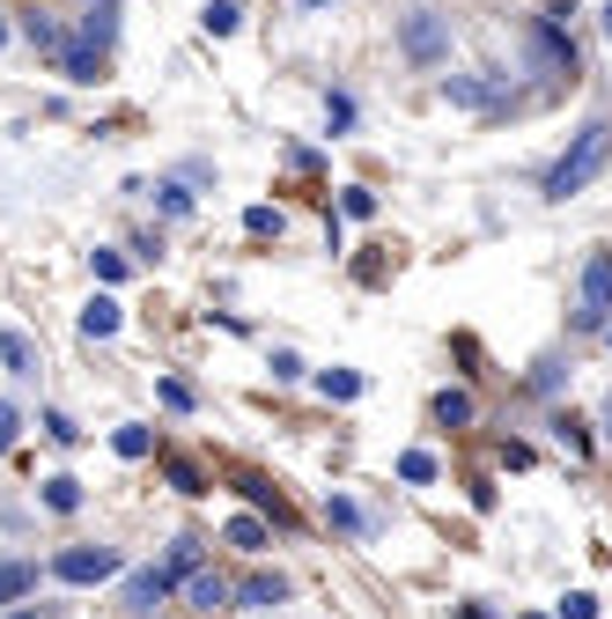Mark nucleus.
<instances>
[{"mask_svg":"<svg viewBox=\"0 0 612 619\" xmlns=\"http://www.w3.org/2000/svg\"><path fill=\"white\" fill-rule=\"evenodd\" d=\"M0 362H8L15 376H37V347H30L15 324H0Z\"/></svg>","mask_w":612,"mask_h":619,"instance_id":"9b49d317","label":"nucleus"},{"mask_svg":"<svg viewBox=\"0 0 612 619\" xmlns=\"http://www.w3.org/2000/svg\"><path fill=\"white\" fill-rule=\"evenodd\" d=\"M295 376H303V354L281 347V354H273V384H295Z\"/></svg>","mask_w":612,"mask_h":619,"instance_id":"7c9ffc66","label":"nucleus"},{"mask_svg":"<svg viewBox=\"0 0 612 619\" xmlns=\"http://www.w3.org/2000/svg\"><path fill=\"white\" fill-rule=\"evenodd\" d=\"M295 8H310V15H318V8H332V0H295Z\"/></svg>","mask_w":612,"mask_h":619,"instance_id":"e433bc0d","label":"nucleus"},{"mask_svg":"<svg viewBox=\"0 0 612 619\" xmlns=\"http://www.w3.org/2000/svg\"><path fill=\"white\" fill-rule=\"evenodd\" d=\"M398 479H406V487H428V479H436V457H428V450H406V457H398Z\"/></svg>","mask_w":612,"mask_h":619,"instance_id":"412c9836","label":"nucleus"},{"mask_svg":"<svg viewBox=\"0 0 612 619\" xmlns=\"http://www.w3.org/2000/svg\"><path fill=\"white\" fill-rule=\"evenodd\" d=\"M436 421H442V428H472V391L442 384V391H436Z\"/></svg>","mask_w":612,"mask_h":619,"instance_id":"2eb2a0df","label":"nucleus"},{"mask_svg":"<svg viewBox=\"0 0 612 619\" xmlns=\"http://www.w3.org/2000/svg\"><path fill=\"white\" fill-rule=\"evenodd\" d=\"M199 23H207V37H229V30H237V0H207Z\"/></svg>","mask_w":612,"mask_h":619,"instance_id":"aec40b11","label":"nucleus"},{"mask_svg":"<svg viewBox=\"0 0 612 619\" xmlns=\"http://www.w3.org/2000/svg\"><path fill=\"white\" fill-rule=\"evenodd\" d=\"M325 119H332V133H347V125H354V103L332 97V103H325Z\"/></svg>","mask_w":612,"mask_h":619,"instance_id":"473e14b6","label":"nucleus"},{"mask_svg":"<svg viewBox=\"0 0 612 619\" xmlns=\"http://www.w3.org/2000/svg\"><path fill=\"white\" fill-rule=\"evenodd\" d=\"M598 23H605V37H612V0H605V15H598Z\"/></svg>","mask_w":612,"mask_h":619,"instance_id":"4c0bfd02","label":"nucleus"},{"mask_svg":"<svg viewBox=\"0 0 612 619\" xmlns=\"http://www.w3.org/2000/svg\"><path fill=\"white\" fill-rule=\"evenodd\" d=\"M15 428H23V421H15V406H8V398H0V450L15 443Z\"/></svg>","mask_w":612,"mask_h":619,"instance_id":"f704fd0d","label":"nucleus"},{"mask_svg":"<svg viewBox=\"0 0 612 619\" xmlns=\"http://www.w3.org/2000/svg\"><path fill=\"white\" fill-rule=\"evenodd\" d=\"M318 391L332 398V406H354V398H362V376H354V369H325V376H318Z\"/></svg>","mask_w":612,"mask_h":619,"instance_id":"dca6fc26","label":"nucleus"},{"mask_svg":"<svg viewBox=\"0 0 612 619\" xmlns=\"http://www.w3.org/2000/svg\"><path fill=\"white\" fill-rule=\"evenodd\" d=\"M119 332V296H89V310H81V340H111Z\"/></svg>","mask_w":612,"mask_h":619,"instance_id":"9d476101","label":"nucleus"},{"mask_svg":"<svg viewBox=\"0 0 612 619\" xmlns=\"http://www.w3.org/2000/svg\"><path fill=\"white\" fill-rule=\"evenodd\" d=\"M273 605H288V575L281 568H259L237 583V612H273Z\"/></svg>","mask_w":612,"mask_h":619,"instance_id":"423d86ee","label":"nucleus"},{"mask_svg":"<svg viewBox=\"0 0 612 619\" xmlns=\"http://www.w3.org/2000/svg\"><path fill=\"white\" fill-rule=\"evenodd\" d=\"M221 539L237 545V553H266V545H273V531H266L259 517H229V531H221Z\"/></svg>","mask_w":612,"mask_h":619,"instance_id":"4468645a","label":"nucleus"},{"mask_svg":"<svg viewBox=\"0 0 612 619\" xmlns=\"http://www.w3.org/2000/svg\"><path fill=\"white\" fill-rule=\"evenodd\" d=\"M0 52H8V23H0Z\"/></svg>","mask_w":612,"mask_h":619,"instance_id":"a19ab883","label":"nucleus"},{"mask_svg":"<svg viewBox=\"0 0 612 619\" xmlns=\"http://www.w3.org/2000/svg\"><path fill=\"white\" fill-rule=\"evenodd\" d=\"M52 67H59L67 81H81V89H89V81H103V59H97V45H74V37H67L59 52H52Z\"/></svg>","mask_w":612,"mask_h":619,"instance_id":"6e6552de","label":"nucleus"},{"mask_svg":"<svg viewBox=\"0 0 612 619\" xmlns=\"http://www.w3.org/2000/svg\"><path fill=\"white\" fill-rule=\"evenodd\" d=\"M185 605H193V612H229V605H237V590H229L215 568H199V575H185Z\"/></svg>","mask_w":612,"mask_h":619,"instance_id":"0eeeda50","label":"nucleus"},{"mask_svg":"<svg viewBox=\"0 0 612 619\" xmlns=\"http://www.w3.org/2000/svg\"><path fill=\"white\" fill-rule=\"evenodd\" d=\"M8 619H45V612H8Z\"/></svg>","mask_w":612,"mask_h":619,"instance_id":"58836bf2","label":"nucleus"},{"mask_svg":"<svg viewBox=\"0 0 612 619\" xmlns=\"http://www.w3.org/2000/svg\"><path fill=\"white\" fill-rule=\"evenodd\" d=\"M398 52H406L414 67H442V59H450V15H442V8H406V15H398Z\"/></svg>","mask_w":612,"mask_h":619,"instance_id":"f03ea898","label":"nucleus"},{"mask_svg":"<svg viewBox=\"0 0 612 619\" xmlns=\"http://www.w3.org/2000/svg\"><path fill=\"white\" fill-rule=\"evenodd\" d=\"M171 597H177V575L171 568H133L125 575V619H163L171 612Z\"/></svg>","mask_w":612,"mask_h":619,"instance_id":"20e7f679","label":"nucleus"},{"mask_svg":"<svg viewBox=\"0 0 612 619\" xmlns=\"http://www.w3.org/2000/svg\"><path fill=\"white\" fill-rule=\"evenodd\" d=\"M30 45H37V52H59V45H67V30H59V23H52V15H30Z\"/></svg>","mask_w":612,"mask_h":619,"instance_id":"b1692460","label":"nucleus"},{"mask_svg":"<svg viewBox=\"0 0 612 619\" xmlns=\"http://www.w3.org/2000/svg\"><path fill=\"white\" fill-rule=\"evenodd\" d=\"M244 229H251V236H273V244H281V236H288V214H281V207H251Z\"/></svg>","mask_w":612,"mask_h":619,"instance_id":"a211bd4d","label":"nucleus"},{"mask_svg":"<svg viewBox=\"0 0 612 619\" xmlns=\"http://www.w3.org/2000/svg\"><path fill=\"white\" fill-rule=\"evenodd\" d=\"M171 487L177 495H207V472H199L193 457H171Z\"/></svg>","mask_w":612,"mask_h":619,"instance_id":"5701e85b","label":"nucleus"},{"mask_svg":"<svg viewBox=\"0 0 612 619\" xmlns=\"http://www.w3.org/2000/svg\"><path fill=\"white\" fill-rule=\"evenodd\" d=\"M125 561H119V545H67L59 561H52V575L59 583H111Z\"/></svg>","mask_w":612,"mask_h":619,"instance_id":"39448f33","label":"nucleus"},{"mask_svg":"<svg viewBox=\"0 0 612 619\" xmlns=\"http://www.w3.org/2000/svg\"><path fill=\"white\" fill-rule=\"evenodd\" d=\"M30 583H37V568H30V561H0V612H8V605H23Z\"/></svg>","mask_w":612,"mask_h":619,"instance_id":"f8f14e48","label":"nucleus"},{"mask_svg":"<svg viewBox=\"0 0 612 619\" xmlns=\"http://www.w3.org/2000/svg\"><path fill=\"white\" fill-rule=\"evenodd\" d=\"M605 435H612V398H605Z\"/></svg>","mask_w":612,"mask_h":619,"instance_id":"ea45409f","label":"nucleus"},{"mask_svg":"<svg viewBox=\"0 0 612 619\" xmlns=\"http://www.w3.org/2000/svg\"><path fill=\"white\" fill-rule=\"evenodd\" d=\"M554 428H561V450H568V457H590V435H583V421H576V413H561Z\"/></svg>","mask_w":612,"mask_h":619,"instance_id":"a878e982","label":"nucleus"},{"mask_svg":"<svg viewBox=\"0 0 612 619\" xmlns=\"http://www.w3.org/2000/svg\"><path fill=\"white\" fill-rule=\"evenodd\" d=\"M89 266H97V280H125V251H89Z\"/></svg>","mask_w":612,"mask_h":619,"instance_id":"c85d7f7f","label":"nucleus"},{"mask_svg":"<svg viewBox=\"0 0 612 619\" xmlns=\"http://www.w3.org/2000/svg\"><path fill=\"white\" fill-rule=\"evenodd\" d=\"M155 207H163V214H177V222H185V214H193V192H185V185H155Z\"/></svg>","mask_w":612,"mask_h":619,"instance_id":"bb28decb","label":"nucleus"},{"mask_svg":"<svg viewBox=\"0 0 612 619\" xmlns=\"http://www.w3.org/2000/svg\"><path fill=\"white\" fill-rule=\"evenodd\" d=\"M325 523H332V531H347V539H369V509L354 495H325Z\"/></svg>","mask_w":612,"mask_h":619,"instance_id":"1a4fd4ad","label":"nucleus"},{"mask_svg":"<svg viewBox=\"0 0 612 619\" xmlns=\"http://www.w3.org/2000/svg\"><path fill=\"white\" fill-rule=\"evenodd\" d=\"M45 509L52 517H74V509H81V479H74V472H52L45 479Z\"/></svg>","mask_w":612,"mask_h":619,"instance_id":"ddd939ff","label":"nucleus"},{"mask_svg":"<svg viewBox=\"0 0 612 619\" xmlns=\"http://www.w3.org/2000/svg\"><path fill=\"white\" fill-rule=\"evenodd\" d=\"M561 619H598V597H590V590H568L561 597Z\"/></svg>","mask_w":612,"mask_h":619,"instance_id":"c756f323","label":"nucleus"},{"mask_svg":"<svg viewBox=\"0 0 612 619\" xmlns=\"http://www.w3.org/2000/svg\"><path fill=\"white\" fill-rule=\"evenodd\" d=\"M340 214H354V222H369V214H376V192H362V185H347V192H340Z\"/></svg>","mask_w":612,"mask_h":619,"instance_id":"cd10ccee","label":"nucleus"},{"mask_svg":"<svg viewBox=\"0 0 612 619\" xmlns=\"http://www.w3.org/2000/svg\"><path fill=\"white\" fill-rule=\"evenodd\" d=\"M450 103H466V111H480V103H494V81H472V75H458L450 89H442Z\"/></svg>","mask_w":612,"mask_h":619,"instance_id":"f3484780","label":"nucleus"},{"mask_svg":"<svg viewBox=\"0 0 612 619\" xmlns=\"http://www.w3.org/2000/svg\"><path fill=\"white\" fill-rule=\"evenodd\" d=\"M458 619H494V612H488V605H458Z\"/></svg>","mask_w":612,"mask_h":619,"instance_id":"c9c22d12","label":"nucleus"},{"mask_svg":"<svg viewBox=\"0 0 612 619\" xmlns=\"http://www.w3.org/2000/svg\"><path fill=\"white\" fill-rule=\"evenodd\" d=\"M605 163H612V125H605V119H590L583 133H576V141L554 155V170H546V199L561 207V199L590 192V185L605 177Z\"/></svg>","mask_w":612,"mask_h":619,"instance_id":"f257e3e1","label":"nucleus"},{"mask_svg":"<svg viewBox=\"0 0 612 619\" xmlns=\"http://www.w3.org/2000/svg\"><path fill=\"white\" fill-rule=\"evenodd\" d=\"M163 406H171V413H193V406H199V391L185 384V376H163Z\"/></svg>","mask_w":612,"mask_h":619,"instance_id":"393cba45","label":"nucleus"},{"mask_svg":"<svg viewBox=\"0 0 612 619\" xmlns=\"http://www.w3.org/2000/svg\"><path fill=\"white\" fill-rule=\"evenodd\" d=\"M605 340H612V324H605Z\"/></svg>","mask_w":612,"mask_h":619,"instance_id":"37998d69","label":"nucleus"},{"mask_svg":"<svg viewBox=\"0 0 612 619\" xmlns=\"http://www.w3.org/2000/svg\"><path fill=\"white\" fill-rule=\"evenodd\" d=\"M524 619H554V612H524Z\"/></svg>","mask_w":612,"mask_h":619,"instance_id":"79ce46f5","label":"nucleus"},{"mask_svg":"<svg viewBox=\"0 0 612 619\" xmlns=\"http://www.w3.org/2000/svg\"><path fill=\"white\" fill-rule=\"evenodd\" d=\"M612 324V251H590L583 258V310H576V332H605Z\"/></svg>","mask_w":612,"mask_h":619,"instance_id":"7ed1b4c3","label":"nucleus"},{"mask_svg":"<svg viewBox=\"0 0 612 619\" xmlns=\"http://www.w3.org/2000/svg\"><path fill=\"white\" fill-rule=\"evenodd\" d=\"M45 435H52V443H74V435H81V428H74L67 413H45Z\"/></svg>","mask_w":612,"mask_h":619,"instance_id":"72a5a7b5","label":"nucleus"},{"mask_svg":"<svg viewBox=\"0 0 612 619\" xmlns=\"http://www.w3.org/2000/svg\"><path fill=\"white\" fill-rule=\"evenodd\" d=\"M244 495H251V501H266V509H273V517H288V501H281V495H273V487H266V479H244Z\"/></svg>","mask_w":612,"mask_h":619,"instance_id":"2f4dec72","label":"nucleus"},{"mask_svg":"<svg viewBox=\"0 0 612 619\" xmlns=\"http://www.w3.org/2000/svg\"><path fill=\"white\" fill-rule=\"evenodd\" d=\"M111 450H119V457H147V450H155V435H147L141 421H125L119 435H111Z\"/></svg>","mask_w":612,"mask_h":619,"instance_id":"6ab92c4d","label":"nucleus"},{"mask_svg":"<svg viewBox=\"0 0 612 619\" xmlns=\"http://www.w3.org/2000/svg\"><path fill=\"white\" fill-rule=\"evenodd\" d=\"M163 568H171L177 583H185V575H199V539H171V561H163Z\"/></svg>","mask_w":612,"mask_h":619,"instance_id":"4be33fe9","label":"nucleus"}]
</instances>
